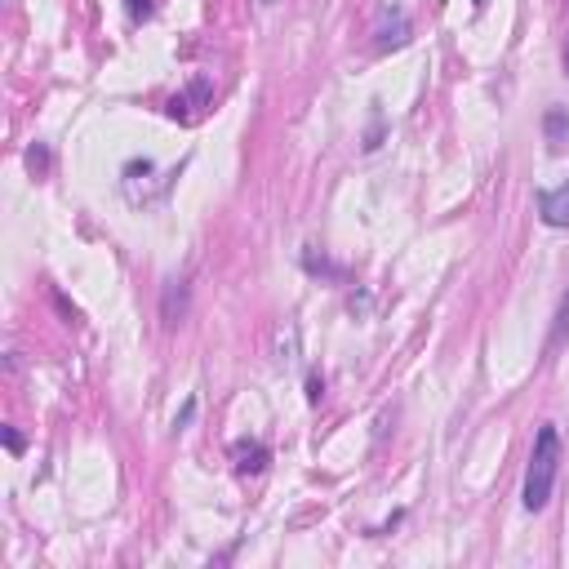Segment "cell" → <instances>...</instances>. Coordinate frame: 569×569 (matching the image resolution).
<instances>
[{
    "instance_id": "7a4b0ae2",
    "label": "cell",
    "mask_w": 569,
    "mask_h": 569,
    "mask_svg": "<svg viewBox=\"0 0 569 569\" xmlns=\"http://www.w3.org/2000/svg\"><path fill=\"white\" fill-rule=\"evenodd\" d=\"M187 312H192V284L165 281V289H160V321H165V330H178L187 321Z\"/></svg>"
},
{
    "instance_id": "52a82bcc",
    "label": "cell",
    "mask_w": 569,
    "mask_h": 569,
    "mask_svg": "<svg viewBox=\"0 0 569 569\" xmlns=\"http://www.w3.org/2000/svg\"><path fill=\"white\" fill-rule=\"evenodd\" d=\"M565 330H569V294H565V298H561V312H556V330H552V343H547L552 352L561 348V339H565Z\"/></svg>"
},
{
    "instance_id": "8992f818",
    "label": "cell",
    "mask_w": 569,
    "mask_h": 569,
    "mask_svg": "<svg viewBox=\"0 0 569 569\" xmlns=\"http://www.w3.org/2000/svg\"><path fill=\"white\" fill-rule=\"evenodd\" d=\"M410 41V18L401 14V23L396 27H387V23H378V50H401Z\"/></svg>"
},
{
    "instance_id": "277c9868",
    "label": "cell",
    "mask_w": 569,
    "mask_h": 569,
    "mask_svg": "<svg viewBox=\"0 0 569 569\" xmlns=\"http://www.w3.org/2000/svg\"><path fill=\"white\" fill-rule=\"evenodd\" d=\"M543 139L552 151H565L569 147V112L565 107H547L543 112Z\"/></svg>"
},
{
    "instance_id": "9c48e42d",
    "label": "cell",
    "mask_w": 569,
    "mask_h": 569,
    "mask_svg": "<svg viewBox=\"0 0 569 569\" xmlns=\"http://www.w3.org/2000/svg\"><path fill=\"white\" fill-rule=\"evenodd\" d=\"M5 445H9V454H23V436L14 427H5Z\"/></svg>"
},
{
    "instance_id": "5b68a950",
    "label": "cell",
    "mask_w": 569,
    "mask_h": 569,
    "mask_svg": "<svg viewBox=\"0 0 569 569\" xmlns=\"http://www.w3.org/2000/svg\"><path fill=\"white\" fill-rule=\"evenodd\" d=\"M267 458H272V454H267V445H258V440H249V445L240 440V445H236V467H240V472H254V476H258V472L267 467Z\"/></svg>"
},
{
    "instance_id": "8fae6325",
    "label": "cell",
    "mask_w": 569,
    "mask_h": 569,
    "mask_svg": "<svg viewBox=\"0 0 569 569\" xmlns=\"http://www.w3.org/2000/svg\"><path fill=\"white\" fill-rule=\"evenodd\" d=\"M561 68H565V76H569V41H565V54H561Z\"/></svg>"
},
{
    "instance_id": "7c38bea8",
    "label": "cell",
    "mask_w": 569,
    "mask_h": 569,
    "mask_svg": "<svg viewBox=\"0 0 569 569\" xmlns=\"http://www.w3.org/2000/svg\"><path fill=\"white\" fill-rule=\"evenodd\" d=\"M263 5H276V0H263Z\"/></svg>"
},
{
    "instance_id": "ba28073f",
    "label": "cell",
    "mask_w": 569,
    "mask_h": 569,
    "mask_svg": "<svg viewBox=\"0 0 569 569\" xmlns=\"http://www.w3.org/2000/svg\"><path fill=\"white\" fill-rule=\"evenodd\" d=\"M27 165H32V169L41 174V169L50 165V151H45V147H32V151H27Z\"/></svg>"
},
{
    "instance_id": "3957f363",
    "label": "cell",
    "mask_w": 569,
    "mask_h": 569,
    "mask_svg": "<svg viewBox=\"0 0 569 569\" xmlns=\"http://www.w3.org/2000/svg\"><path fill=\"white\" fill-rule=\"evenodd\" d=\"M538 218L547 227H569V178L561 187H543L538 192Z\"/></svg>"
},
{
    "instance_id": "6da1fadb",
    "label": "cell",
    "mask_w": 569,
    "mask_h": 569,
    "mask_svg": "<svg viewBox=\"0 0 569 569\" xmlns=\"http://www.w3.org/2000/svg\"><path fill=\"white\" fill-rule=\"evenodd\" d=\"M556 467H561V431L552 423L538 427L534 436V454H529V467H525V490H520V502L525 511H543L552 502V490H556Z\"/></svg>"
},
{
    "instance_id": "30bf717a",
    "label": "cell",
    "mask_w": 569,
    "mask_h": 569,
    "mask_svg": "<svg viewBox=\"0 0 569 569\" xmlns=\"http://www.w3.org/2000/svg\"><path fill=\"white\" fill-rule=\"evenodd\" d=\"M321 396H325V383H321V378H312V383H307V401H312V405H316V401H321Z\"/></svg>"
}]
</instances>
